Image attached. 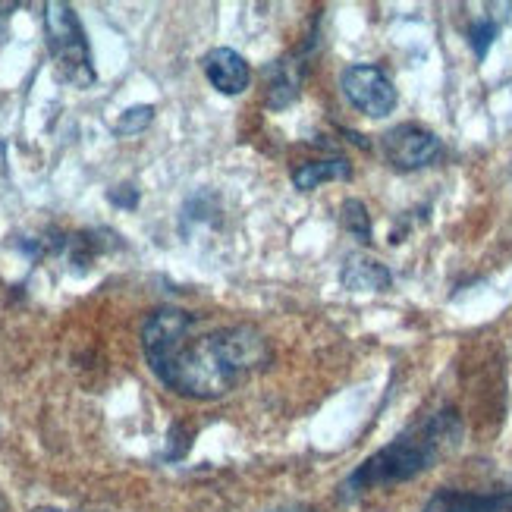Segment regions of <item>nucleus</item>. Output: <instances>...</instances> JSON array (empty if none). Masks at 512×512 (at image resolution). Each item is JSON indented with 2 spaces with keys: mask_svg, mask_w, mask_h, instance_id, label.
<instances>
[{
  "mask_svg": "<svg viewBox=\"0 0 512 512\" xmlns=\"http://www.w3.org/2000/svg\"><path fill=\"white\" fill-rule=\"evenodd\" d=\"M154 377L189 399H220L271 365V343L255 324H217L183 308H158L142 327Z\"/></svg>",
  "mask_w": 512,
  "mask_h": 512,
  "instance_id": "obj_1",
  "label": "nucleus"
},
{
  "mask_svg": "<svg viewBox=\"0 0 512 512\" xmlns=\"http://www.w3.org/2000/svg\"><path fill=\"white\" fill-rule=\"evenodd\" d=\"M462 443V418L456 409H437L415 421L412 428H406L396 440H390L387 447L371 453L359 469H355L340 491L346 497L368 494L377 487H393L415 481L418 475L431 472L437 462L447 459Z\"/></svg>",
  "mask_w": 512,
  "mask_h": 512,
  "instance_id": "obj_2",
  "label": "nucleus"
},
{
  "mask_svg": "<svg viewBox=\"0 0 512 512\" xmlns=\"http://www.w3.org/2000/svg\"><path fill=\"white\" fill-rule=\"evenodd\" d=\"M44 35H48L57 76L73 88H92L98 76L76 10L70 4H44Z\"/></svg>",
  "mask_w": 512,
  "mask_h": 512,
  "instance_id": "obj_3",
  "label": "nucleus"
},
{
  "mask_svg": "<svg viewBox=\"0 0 512 512\" xmlns=\"http://www.w3.org/2000/svg\"><path fill=\"white\" fill-rule=\"evenodd\" d=\"M340 88L349 98V104L355 110H362L365 117L381 120L387 114H393L396 107V88L390 82V76L374 63H352L340 76Z\"/></svg>",
  "mask_w": 512,
  "mask_h": 512,
  "instance_id": "obj_4",
  "label": "nucleus"
},
{
  "mask_svg": "<svg viewBox=\"0 0 512 512\" xmlns=\"http://www.w3.org/2000/svg\"><path fill=\"white\" fill-rule=\"evenodd\" d=\"M381 145H384V158L396 170L431 167L434 161H440V154H443V142L434 136L431 129L418 126V123L393 126L387 136L381 139Z\"/></svg>",
  "mask_w": 512,
  "mask_h": 512,
  "instance_id": "obj_5",
  "label": "nucleus"
},
{
  "mask_svg": "<svg viewBox=\"0 0 512 512\" xmlns=\"http://www.w3.org/2000/svg\"><path fill=\"white\" fill-rule=\"evenodd\" d=\"M205 76L217 88L220 95H242L252 82V66L249 60L236 54L233 48H214L205 60Z\"/></svg>",
  "mask_w": 512,
  "mask_h": 512,
  "instance_id": "obj_6",
  "label": "nucleus"
},
{
  "mask_svg": "<svg viewBox=\"0 0 512 512\" xmlns=\"http://www.w3.org/2000/svg\"><path fill=\"white\" fill-rule=\"evenodd\" d=\"M421 512H512V487L509 491H453L443 487L437 491Z\"/></svg>",
  "mask_w": 512,
  "mask_h": 512,
  "instance_id": "obj_7",
  "label": "nucleus"
},
{
  "mask_svg": "<svg viewBox=\"0 0 512 512\" xmlns=\"http://www.w3.org/2000/svg\"><path fill=\"white\" fill-rule=\"evenodd\" d=\"M302 60L299 57H283L267 66V107L283 110L299 98L302 88Z\"/></svg>",
  "mask_w": 512,
  "mask_h": 512,
  "instance_id": "obj_8",
  "label": "nucleus"
},
{
  "mask_svg": "<svg viewBox=\"0 0 512 512\" xmlns=\"http://www.w3.org/2000/svg\"><path fill=\"white\" fill-rule=\"evenodd\" d=\"M340 280H343L346 289H355V293H381V289H387L393 283L390 271L381 261L362 258V255H352L346 261Z\"/></svg>",
  "mask_w": 512,
  "mask_h": 512,
  "instance_id": "obj_9",
  "label": "nucleus"
},
{
  "mask_svg": "<svg viewBox=\"0 0 512 512\" xmlns=\"http://www.w3.org/2000/svg\"><path fill=\"white\" fill-rule=\"evenodd\" d=\"M352 176V164L346 158H327V161H305L293 170V183L296 189L308 192L318 189L324 183H340Z\"/></svg>",
  "mask_w": 512,
  "mask_h": 512,
  "instance_id": "obj_10",
  "label": "nucleus"
},
{
  "mask_svg": "<svg viewBox=\"0 0 512 512\" xmlns=\"http://www.w3.org/2000/svg\"><path fill=\"white\" fill-rule=\"evenodd\" d=\"M343 227L346 233H352L359 242H371V220H368V208L359 202V198H349L343 202Z\"/></svg>",
  "mask_w": 512,
  "mask_h": 512,
  "instance_id": "obj_11",
  "label": "nucleus"
},
{
  "mask_svg": "<svg viewBox=\"0 0 512 512\" xmlns=\"http://www.w3.org/2000/svg\"><path fill=\"white\" fill-rule=\"evenodd\" d=\"M497 32H500V22H494V19H475L472 26H469V44H472V51H475V57L478 60H484L487 57V48L494 44V38H497Z\"/></svg>",
  "mask_w": 512,
  "mask_h": 512,
  "instance_id": "obj_12",
  "label": "nucleus"
},
{
  "mask_svg": "<svg viewBox=\"0 0 512 512\" xmlns=\"http://www.w3.org/2000/svg\"><path fill=\"white\" fill-rule=\"evenodd\" d=\"M151 120H154V107L151 104H139V107L123 110L120 120L114 123V129L120 132V136H136V132H142Z\"/></svg>",
  "mask_w": 512,
  "mask_h": 512,
  "instance_id": "obj_13",
  "label": "nucleus"
},
{
  "mask_svg": "<svg viewBox=\"0 0 512 512\" xmlns=\"http://www.w3.org/2000/svg\"><path fill=\"white\" fill-rule=\"evenodd\" d=\"M107 198H110L114 205H120V208H136V205H139V192L132 189V186H120V189L110 192Z\"/></svg>",
  "mask_w": 512,
  "mask_h": 512,
  "instance_id": "obj_14",
  "label": "nucleus"
},
{
  "mask_svg": "<svg viewBox=\"0 0 512 512\" xmlns=\"http://www.w3.org/2000/svg\"><path fill=\"white\" fill-rule=\"evenodd\" d=\"M271 512H318V509H305V506H286V509H271Z\"/></svg>",
  "mask_w": 512,
  "mask_h": 512,
  "instance_id": "obj_15",
  "label": "nucleus"
},
{
  "mask_svg": "<svg viewBox=\"0 0 512 512\" xmlns=\"http://www.w3.org/2000/svg\"><path fill=\"white\" fill-rule=\"evenodd\" d=\"M0 512H10V503H7V497L0 494Z\"/></svg>",
  "mask_w": 512,
  "mask_h": 512,
  "instance_id": "obj_16",
  "label": "nucleus"
},
{
  "mask_svg": "<svg viewBox=\"0 0 512 512\" xmlns=\"http://www.w3.org/2000/svg\"><path fill=\"white\" fill-rule=\"evenodd\" d=\"M35 512H63V509H54V506H44V509H35Z\"/></svg>",
  "mask_w": 512,
  "mask_h": 512,
  "instance_id": "obj_17",
  "label": "nucleus"
}]
</instances>
